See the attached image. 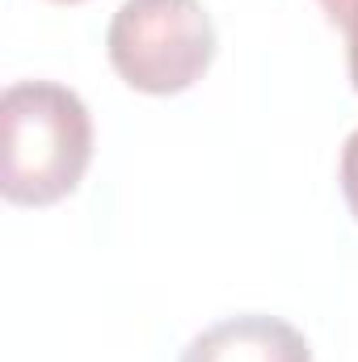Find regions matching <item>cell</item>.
<instances>
[{
	"label": "cell",
	"mask_w": 358,
	"mask_h": 362,
	"mask_svg": "<svg viewBox=\"0 0 358 362\" xmlns=\"http://www.w3.org/2000/svg\"><path fill=\"white\" fill-rule=\"evenodd\" d=\"M93 165V118L81 93L17 81L0 97V194L13 206H55Z\"/></svg>",
	"instance_id": "obj_1"
},
{
	"label": "cell",
	"mask_w": 358,
	"mask_h": 362,
	"mask_svg": "<svg viewBox=\"0 0 358 362\" xmlns=\"http://www.w3.org/2000/svg\"><path fill=\"white\" fill-rule=\"evenodd\" d=\"M219 51L215 21L202 0H122L105 30L110 68L144 97L194 89Z\"/></svg>",
	"instance_id": "obj_2"
},
{
	"label": "cell",
	"mask_w": 358,
	"mask_h": 362,
	"mask_svg": "<svg viewBox=\"0 0 358 362\" xmlns=\"http://www.w3.org/2000/svg\"><path fill=\"white\" fill-rule=\"evenodd\" d=\"M178 362H312V346L282 316L245 312L207 325Z\"/></svg>",
	"instance_id": "obj_3"
},
{
	"label": "cell",
	"mask_w": 358,
	"mask_h": 362,
	"mask_svg": "<svg viewBox=\"0 0 358 362\" xmlns=\"http://www.w3.org/2000/svg\"><path fill=\"white\" fill-rule=\"evenodd\" d=\"M329 25L342 30L346 38V64H350V85L358 93V0H321Z\"/></svg>",
	"instance_id": "obj_4"
},
{
	"label": "cell",
	"mask_w": 358,
	"mask_h": 362,
	"mask_svg": "<svg viewBox=\"0 0 358 362\" xmlns=\"http://www.w3.org/2000/svg\"><path fill=\"white\" fill-rule=\"evenodd\" d=\"M337 181H342V194H346V206H350V215L358 219V127L346 135V144H342Z\"/></svg>",
	"instance_id": "obj_5"
},
{
	"label": "cell",
	"mask_w": 358,
	"mask_h": 362,
	"mask_svg": "<svg viewBox=\"0 0 358 362\" xmlns=\"http://www.w3.org/2000/svg\"><path fill=\"white\" fill-rule=\"evenodd\" d=\"M55 4H81V0H55Z\"/></svg>",
	"instance_id": "obj_6"
}]
</instances>
